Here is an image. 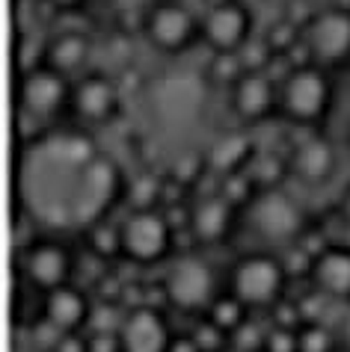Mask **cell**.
Instances as JSON below:
<instances>
[{
  "instance_id": "1",
  "label": "cell",
  "mask_w": 350,
  "mask_h": 352,
  "mask_svg": "<svg viewBox=\"0 0 350 352\" xmlns=\"http://www.w3.org/2000/svg\"><path fill=\"white\" fill-rule=\"evenodd\" d=\"M21 190L27 210L56 228H92L107 208L125 199L119 166L95 148L83 133H65L27 151L21 169Z\"/></svg>"
},
{
  "instance_id": "2",
  "label": "cell",
  "mask_w": 350,
  "mask_h": 352,
  "mask_svg": "<svg viewBox=\"0 0 350 352\" xmlns=\"http://www.w3.org/2000/svg\"><path fill=\"white\" fill-rule=\"evenodd\" d=\"M122 258L140 267L167 261L175 249V228L161 210H131L122 222Z\"/></svg>"
},
{
  "instance_id": "3",
  "label": "cell",
  "mask_w": 350,
  "mask_h": 352,
  "mask_svg": "<svg viewBox=\"0 0 350 352\" xmlns=\"http://www.w3.org/2000/svg\"><path fill=\"white\" fill-rule=\"evenodd\" d=\"M143 33L161 54L178 56L190 51L196 38H202V21L196 9H190L184 0H158L145 9Z\"/></svg>"
},
{
  "instance_id": "4",
  "label": "cell",
  "mask_w": 350,
  "mask_h": 352,
  "mask_svg": "<svg viewBox=\"0 0 350 352\" xmlns=\"http://www.w3.org/2000/svg\"><path fill=\"white\" fill-rule=\"evenodd\" d=\"M282 113L297 124H315L327 116L333 104V80L327 77L324 68L306 65L288 72L279 89Z\"/></svg>"
},
{
  "instance_id": "5",
  "label": "cell",
  "mask_w": 350,
  "mask_h": 352,
  "mask_svg": "<svg viewBox=\"0 0 350 352\" xmlns=\"http://www.w3.org/2000/svg\"><path fill=\"white\" fill-rule=\"evenodd\" d=\"M163 296L178 311H208L217 302V272L205 258L181 255L169 263L163 278Z\"/></svg>"
},
{
  "instance_id": "6",
  "label": "cell",
  "mask_w": 350,
  "mask_h": 352,
  "mask_svg": "<svg viewBox=\"0 0 350 352\" xmlns=\"http://www.w3.org/2000/svg\"><path fill=\"white\" fill-rule=\"evenodd\" d=\"M285 281L288 272L282 261L267 252H256V255L238 261L235 272H231V293L247 308H276L285 293Z\"/></svg>"
},
{
  "instance_id": "7",
  "label": "cell",
  "mask_w": 350,
  "mask_h": 352,
  "mask_svg": "<svg viewBox=\"0 0 350 352\" xmlns=\"http://www.w3.org/2000/svg\"><path fill=\"white\" fill-rule=\"evenodd\" d=\"M252 228L258 231L261 240H270L276 246H294V240L303 231V210L300 204L282 190L258 192L256 201L249 204Z\"/></svg>"
},
{
  "instance_id": "8",
  "label": "cell",
  "mask_w": 350,
  "mask_h": 352,
  "mask_svg": "<svg viewBox=\"0 0 350 352\" xmlns=\"http://www.w3.org/2000/svg\"><path fill=\"white\" fill-rule=\"evenodd\" d=\"M252 38V12L238 0H220L202 18V42L214 54H238Z\"/></svg>"
},
{
  "instance_id": "9",
  "label": "cell",
  "mask_w": 350,
  "mask_h": 352,
  "mask_svg": "<svg viewBox=\"0 0 350 352\" xmlns=\"http://www.w3.org/2000/svg\"><path fill=\"white\" fill-rule=\"evenodd\" d=\"M18 270L36 290L51 293L65 287L72 278V255L63 243L56 240H36L24 255H18Z\"/></svg>"
},
{
  "instance_id": "10",
  "label": "cell",
  "mask_w": 350,
  "mask_h": 352,
  "mask_svg": "<svg viewBox=\"0 0 350 352\" xmlns=\"http://www.w3.org/2000/svg\"><path fill=\"white\" fill-rule=\"evenodd\" d=\"M303 42L309 45L315 63L336 65L350 56V12L347 9H324L306 24Z\"/></svg>"
},
{
  "instance_id": "11",
  "label": "cell",
  "mask_w": 350,
  "mask_h": 352,
  "mask_svg": "<svg viewBox=\"0 0 350 352\" xmlns=\"http://www.w3.org/2000/svg\"><path fill=\"white\" fill-rule=\"evenodd\" d=\"M72 107L81 122L107 124L110 119H116V113L122 107V89L113 77H107L101 72L81 74V80H74V89H72Z\"/></svg>"
},
{
  "instance_id": "12",
  "label": "cell",
  "mask_w": 350,
  "mask_h": 352,
  "mask_svg": "<svg viewBox=\"0 0 350 352\" xmlns=\"http://www.w3.org/2000/svg\"><path fill=\"white\" fill-rule=\"evenodd\" d=\"M72 89L74 83H69V77L56 74L54 68L45 65L18 80V107L42 116V119H51L65 104H72Z\"/></svg>"
},
{
  "instance_id": "13",
  "label": "cell",
  "mask_w": 350,
  "mask_h": 352,
  "mask_svg": "<svg viewBox=\"0 0 350 352\" xmlns=\"http://www.w3.org/2000/svg\"><path fill=\"white\" fill-rule=\"evenodd\" d=\"M122 352H169L172 331L167 317L152 305L131 308L119 329Z\"/></svg>"
},
{
  "instance_id": "14",
  "label": "cell",
  "mask_w": 350,
  "mask_h": 352,
  "mask_svg": "<svg viewBox=\"0 0 350 352\" xmlns=\"http://www.w3.org/2000/svg\"><path fill=\"white\" fill-rule=\"evenodd\" d=\"M42 320L51 322L56 331L63 335H74V331H83L92 322V308L90 299H86L83 290H77L72 285L56 287L51 293H45V305H42Z\"/></svg>"
},
{
  "instance_id": "15",
  "label": "cell",
  "mask_w": 350,
  "mask_h": 352,
  "mask_svg": "<svg viewBox=\"0 0 350 352\" xmlns=\"http://www.w3.org/2000/svg\"><path fill=\"white\" fill-rule=\"evenodd\" d=\"M202 89L190 77H169L154 89V110L167 124H190L193 116H199Z\"/></svg>"
},
{
  "instance_id": "16",
  "label": "cell",
  "mask_w": 350,
  "mask_h": 352,
  "mask_svg": "<svg viewBox=\"0 0 350 352\" xmlns=\"http://www.w3.org/2000/svg\"><path fill=\"white\" fill-rule=\"evenodd\" d=\"M276 101H279V92H276V83L267 77V72L247 74L244 80L231 89V110L247 124L265 122L267 116L274 113Z\"/></svg>"
},
{
  "instance_id": "17",
  "label": "cell",
  "mask_w": 350,
  "mask_h": 352,
  "mask_svg": "<svg viewBox=\"0 0 350 352\" xmlns=\"http://www.w3.org/2000/svg\"><path fill=\"white\" fill-rule=\"evenodd\" d=\"M312 285L320 296L350 302V246H327L318 252Z\"/></svg>"
},
{
  "instance_id": "18",
  "label": "cell",
  "mask_w": 350,
  "mask_h": 352,
  "mask_svg": "<svg viewBox=\"0 0 350 352\" xmlns=\"http://www.w3.org/2000/svg\"><path fill=\"white\" fill-rule=\"evenodd\" d=\"M231 225H235V204H229L223 195H205L196 201V208L190 210V225L187 231L193 234L196 243H223L229 237Z\"/></svg>"
},
{
  "instance_id": "19",
  "label": "cell",
  "mask_w": 350,
  "mask_h": 352,
  "mask_svg": "<svg viewBox=\"0 0 350 352\" xmlns=\"http://www.w3.org/2000/svg\"><path fill=\"white\" fill-rule=\"evenodd\" d=\"M291 172L306 184H324L336 172V148L324 136H309L291 151Z\"/></svg>"
},
{
  "instance_id": "20",
  "label": "cell",
  "mask_w": 350,
  "mask_h": 352,
  "mask_svg": "<svg viewBox=\"0 0 350 352\" xmlns=\"http://www.w3.org/2000/svg\"><path fill=\"white\" fill-rule=\"evenodd\" d=\"M90 56H92L90 36L74 33V30L54 36L51 42L45 45V65L54 68V72L63 74V77L81 74L86 68V63H90Z\"/></svg>"
},
{
  "instance_id": "21",
  "label": "cell",
  "mask_w": 350,
  "mask_h": 352,
  "mask_svg": "<svg viewBox=\"0 0 350 352\" xmlns=\"http://www.w3.org/2000/svg\"><path fill=\"white\" fill-rule=\"evenodd\" d=\"M252 157H256V148H252V142L244 133L220 136V140L211 145V151L205 154L208 169L220 172L223 178H226V175H235V172H244Z\"/></svg>"
},
{
  "instance_id": "22",
  "label": "cell",
  "mask_w": 350,
  "mask_h": 352,
  "mask_svg": "<svg viewBox=\"0 0 350 352\" xmlns=\"http://www.w3.org/2000/svg\"><path fill=\"white\" fill-rule=\"evenodd\" d=\"M247 175L256 184V190L261 192H270V190H279V184L291 175V160L288 157H279L276 151H256V157L249 160L247 166Z\"/></svg>"
},
{
  "instance_id": "23",
  "label": "cell",
  "mask_w": 350,
  "mask_h": 352,
  "mask_svg": "<svg viewBox=\"0 0 350 352\" xmlns=\"http://www.w3.org/2000/svg\"><path fill=\"white\" fill-rule=\"evenodd\" d=\"M247 311L249 308L244 305V302H240L235 293H229V296H217V302L208 308V320L231 338L235 331H240L247 326Z\"/></svg>"
},
{
  "instance_id": "24",
  "label": "cell",
  "mask_w": 350,
  "mask_h": 352,
  "mask_svg": "<svg viewBox=\"0 0 350 352\" xmlns=\"http://www.w3.org/2000/svg\"><path fill=\"white\" fill-rule=\"evenodd\" d=\"M247 74L249 72H247L244 60H240V54H231V51L214 54L211 63H208V77H211V83H217V86H229V89H235Z\"/></svg>"
},
{
  "instance_id": "25",
  "label": "cell",
  "mask_w": 350,
  "mask_h": 352,
  "mask_svg": "<svg viewBox=\"0 0 350 352\" xmlns=\"http://www.w3.org/2000/svg\"><path fill=\"white\" fill-rule=\"evenodd\" d=\"M48 119H42V116H36L30 110H24V107H18L15 110V140L21 148L33 151L39 148V145L48 142Z\"/></svg>"
},
{
  "instance_id": "26",
  "label": "cell",
  "mask_w": 350,
  "mask_h": 352,
  "mask_svg": "<svg viewBox=\"0 0 350 352\" xmlns=\"http://www.w3.org/2000/svg\"><path fill=\"white\" fill-rule=\"evenodd\" d=\"M90 249L99 255L101 261L119 258L122 255V225H110V222H95L90 228Z\"/></svg>"
},
{
  "instance_id": "27",
  "label": "cell",
  "mask_w": 350,
  "mask_h": 352,
  "mask_svg": "<svg viewBox=\"0 0 350 352\" xmlns=\"http://www.w3.org/2000/svg\"><path fill=\"white\" fill-rule=\"evenodd\" d=\"M125 199L131 201L134 210H158V204L163 199V184L154 175H140L137 181L128 184Z\"/></svg>"
},
{
  "instance_id": "28",
  "label": "cell",
  "mask_w": 350,
  "mask_h": 352,
  "mask_svg": "<svg viewBox=\"0 0 350 352\" xmlns=\"http://www.w3.org/2000/svg\"><path fill=\"white\" fill-rule=\"evenodd\" d=\"M39 68H45V47L33 42L30 36H21L15 45V72H18V80L27 74L39 72Z\"/></svg>"
},
{
  "instance_id": "29",
  "label": "cell",
  "mask_w": 350,
  "mask_h": 352,
  "mask_svg": "<svg viewBox=\"0 0 350 352\" xmlns=\"http://www.w3.org/2000/svg\"><path fill=\"white\" fill-rule=\"evenodd\" d=\"M256 184H252V178L247 175V169L244 172H235V175H226L223 178V190H220V195L226 199L229 204H252L256 201Z\"/></svg>"
},
{
  "instance_id": "30",
  "label": "cell",
  "mask_w": 350,
  "mask_h": 352,
  "mask_svg": "<svg viewBox=\"0 0 350 352\" xmlns=\"http://www.w3.org/2000/svg\"><path fill=\"white\" fill-rule=\"evenodd\" d=\"M336 338L333 331L320 322H306L300 329V352H333Z\"/></svg>"
},
{
  "instance_id": "31",
  "label": "cell",
  "mask_w": 350,
  "mask_h": 352,
  "mask_svg": "<svg viewBox=\"0 0 350 352\" xmlns=\"http://www.w3.org/2000/svg\"><path fill=\"white\" fill-rule=\"evenodd\" d=\"M238 54H240V60H244L249 74H261V72H267V63H270V54L274 51H270V45L265 38H249Z\"/></svg>"
},
{
  "instance_id": "32",
  "label": "cell",
  "mask_w": 350,
  "mask_h": 352,
  "mask_svg": "<svg viewBox=\"0 0 350 352\" xmlns=\"http://www.w3.org/2000/svg\"><path fill=\"white\" fill-rule=\"evenodd\" d=\"M315 258H318V255H312V252H309L306 246H291L288 255L282 258V267H285L288 278H291V276H309V278H312Z\"/></svg>"
},
{
  "instance_id": "33",
  "label": "cell",
  "mask_w": 350,
  "mask_h": 352,
  "mask_svg": "<svg viewBox=\"0 0 350 352\" xmlns=\"http://www.w3.org/2000/svg\"><path fill=\"white\" fill-rule=\"evenodd\" d=\"M265 42L270 45V51L279 54V56H288L291 47L297 45V33H294V24L291 21H282V24H274L265 36Z\"/></svg>"
},
{
  "instance_id": "34",
  "label": "cell",
  "mask_w": 350,
  "mask_h": 352,
  "mask_svg": "<svg viewBox=\"0 0 350 352\" xmlns=\"http://www.w3.org/2000/svg\"><path fill=\"white\" fill-rule=\"evenodd\" d=\"M208 166V160L205 157H196V154H184V157H178L175 160V166H172V178L181 184V187H190L193 181L202 175V169Z\"/></svg>"
},
{
  "instance_id": "35",
  "label": "cell",
  "mask_w": 350,
  "mask_h": 352,
  "mask_svg": "<svg viewBox=\"0 0 350 352\" xmlns=\"http://www.w3.org/2000/svg\"><path fill=\"white\" fill-rule=\"evenodd\" d=\"M265 352H300V331L274 329L265 338Z\"/></svg>"
},
{
  "instance_id": "36",
  "label": "cell",
  "mask_w": 350,
  "mask_h": 352,
  "mask_svg": "<svg viewBox=\"0 0 350 352\" xmlns=\"http://www.w3.org/2000/svg\"><path fill=\"white\" fill-rule=\"evenodd\" d=\"M226 338H229L226 331H220L211 320H205L196 331H193V340H196V346H199L202 352H217L223 344H226Z\"/></svg>"
},
{
  "instance_id": "37",
  "label": "cell",
  "mask_w": 350,
  "mask_h": 352,
  "mask_svg": "<svg viewBox=\"0 0 350 352\" xmlns=\"http://www.w3.org/2000/svg\"><path fill=\"white\" fill-rule=\"evenodd\" d=\"M90 352H122L119 331H92L90 335Z\"/></svg>"
},
{
  "instance_id": "38",
  "label": "cell",
  "mask_w": 350,
  "mask_h": 352,
  "mask_svg": "<svg viewBox=\"0 0 350 352\" xmlns=\"http://www.w3.org/2000/svg\"><path fill=\"white\" fill-rule=\"evenodd\" d=\"M54 352H90V335L83 331H74V335H63L56 340Z\"/></svg>"
},
{
  "instance_id": "39",
  "label": "cell",
  "mask_w": 350,
  "mask_h": 352,
  "mask_svg": "<svg viewBox=\"0 0 350 352\" xmlns=\"http://www.w3.org/2000/svg\"><path fill=\"white\" fill-rule=\"evenodd\" d=\"M169 352H202V349L196 346V340H193V335H181V338H172Z\"/></svg>"
},
{
  "instance_id": "40",
  "label": "cell",
  "mask_w": 350,
  "mask_h": 352,
  "mask_svg": "<svg viewBox=\"0 0 350 352\" xmlns=\"http://www.w3.org/2000/svg\"><path fill=\"white\" fill-rule=\"evenodd\" d=\"M54 9H63V12H72V9H81L83 0H51Z\"/></svg>"
},
{
  "instance_id": "41",
  "label": "cell",
  "mask_w": 350,
  "mask_h": 352,
  "mask_svg": "<svg viewBox=\"0 0 350 352\" xmlns=\"http://www.w3.org/2000/svg\"><path fill=\"white\" fill-rule=\"evenodd\" d=\"M116 3H119L122 12H128V9H149L145 0H116Z\"/></svg>"
},
{
  "instance_id": "42",
  "label": "cell",
  "mask_w": 350,
  "mask_h": 352,
  "mask_svg": "<svg viewBox=\"0 0 350 352\" xmlns=\"http://www.w3.org/2000/svg\"><path fill=\"white\" fill-rule=\"evenodd\" d=\"M344 344L350 346V314H347V320H344Z\"/></svg>"
},
{
  "instance_id": "43",
  "label": "cell",
  "mask_w": 350,
  "mask_h": 352,
  "mask_svg": "<svg viewBox=\"0 0 350 352\" xmlns=\"http://www.w3.org/2000/svg\"><path fill=\"white\" fill-rule=\"evenodd\" d=\"M184 3H187V6L193 9V6H196V3H205V0H184Z\"/></svg>"
},
{
  "instance_id": "44",
  "label": "cell",
  "mask_w": 350,
  "mask_h": 352,
  "mask_svg": "<svg viewBox=\"0 0 350 352\" xmlns=\"http://www.w3.org/2000/svg\"><path fill=\"white\" fill-rule=\"evenodd\" d=\"M24 352H48V349H39V346H30V349H24Z\"/></svg>"
},
{
  "instance_id": "45",
  "label": "cell",
  "mask_w": 350,
  "mask_h": 352,
  "mask_svg": "<svg viewBox=\"0 0 350 352\" xmlns=\"http://www.w3.org/2000/svg\"><path fill=\"white\" fill-rule=\"evenodd\" d=\"M344 210H347V217H350V195H347V204H344Z\"/></svg>"
}]
</instances>
